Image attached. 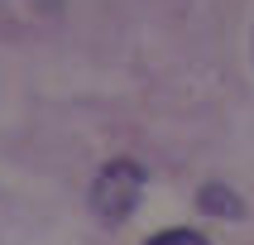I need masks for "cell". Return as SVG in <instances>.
<instances>
[{
    "mask_svg": "<svg viewBox=\"0 0 254 245\" xmlns=\"http://www.w3.org/2000/svg\"><path fill=\"white\" fill-rule=\"evenodd\" d=\"M86 197H91V212H96L101 221L120 226L144 197V168L134 159H111V163H101V173L91 178V192H86Z\"/></svg>",
    "mask_w": 254,
    "mask_h": 245,
    "instance_id": "6da1fadb",
    "label": "cell"
},
{
    "mask_svg": "<svg viewBox=\"0 0 254 245\" xmlns=\"http://www.w3.org/2000/svg\"><path fill=\"white\" fill-rule=\"evenodd\" d=\"M197 212L235 221V216H245V202L235 197V187H226V183H206V187L197 192Z\"/></svg>",
    "mask_w": 254,
    "mask_h": 245,
    "instance_id": "7a4b0ae2",
    "label": "cell"
},
{
    "mask_svg": "<svg viewBox=\"0 0 254 245\" xmlns=\"http://www.w3.org/2000/svg\"><path fill=\"white\" fill-rule=\"evenodd\" d=\"M144 245H211L201 231H187V226H178V231H158V236H149Z\"/></svg>",
    "mask_w": 254,
    "mask_h": 245,
    "instance_id": "3957f363",
    "label": "cell"
}]
</instances>
